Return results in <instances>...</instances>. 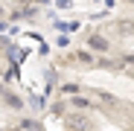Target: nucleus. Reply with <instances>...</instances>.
<instances>
[{
	"label": "nucleus",
	"instance_id": "1",
	"mask_svg": "<svg viewBox=\"0 0 134 131\" xmlns=\"http://www.w3.org/2000/svg\"><path fill=\"white\" fill-rule=\"evenodd\" d=\"M87 47H93V50H99V53H105V50H108V41H105L102 35H93L91 41H87Z\"/></svg>",
	"mask_w": 134,
	"mask_h": 131
}]
</instances>
